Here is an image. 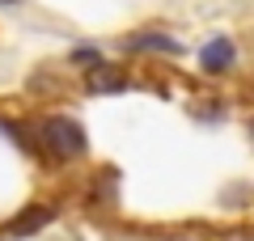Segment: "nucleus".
I'll list each match as a JSON object with an SVG mask.
<instances>
[{
    "instance_id": "6e6552de",
    "label": "nucleus",
    "mask_w": 254,
    "mask_h": 241,
    "mask_svg": "<svg viewBox=\"0 0 254 241\" xmlns=\"http://www.w3.org/2000/svg\"><path fill=\"white\" fill-rule=\"evenodd\" d=\"M9 4H13V0H9Z\"/></svg>"
},
{
    "instance_id": "f03ea898",
    "label": "nucleus",
    "mask_w": 254,
    "mask_h": 241,
    "mask_svg": "<svg viewBox=\"0 0 254 241\" xmlns=\"http://www.w3.org/2000/svg\"><path fill=\"white\" fill-rule=\"evenodd\" d=\"M233 43L229 38H212L208 47H203V55H199V63H203V72H225L229 63H233Z\"/></svg>"
},
{
    "instance_id": "7ed1b4c3",
    "label": "nucleus",
    "mask_w": 254,
    "mask_h": 241,
    "mask_svg": "<svg viewBox=\"0 0 254 241\" xmlns=\"http://www.w3.org/2000/svg\"><path fill=\"white\" fill-rule=\"evenodd\" d=\"M127 51H161V55H178L182 43L170 34H131L127 38Z\"/></svg>"
},
{
    "instance_id": "423d86ee",
    "label": "nucleus",
    "mask_w": 254,
    "mask_h": 241,
    "mask_svg": "<svg viewBox=\"0 0 254 241\" xmlns=\"http://www.w3.org/2000/svg\"><path fill=\"white\" fill-rule=\"evenodd\" d=\"M76 63H85V68H93V63H98V51H89V47H81V51L72 55Z\"/></svg>"
},
{
    "instance_id": "39448f33",
    "label": "nucleus",
    "mask_w": 254,
    "mask_h": 241,
    "mask_svg": "<svg viewBox=\"0 0 254 241\" xmlns=\"http://www.w3.org/2000/svg\"><path fill=\"white\" fill-rule=\"evenodd\" d=\"M47 220H51V207H30L13 229H17V233H34V224H47Z\"/></svg>"
},
{
    "instance_id": "0eeeda50",
    "label": "nucleus",
    "mask_w": 254,
    "mask_h": 241,
    "mask_svg": "<svg viewBox=\"0 0 254 241\" xmlns=\"http://www.w3.org/2000/svg\"><path fill=\"white\" fill-rule=\"evenodd\" d=\"M250 135H254V123H250Z\"/></svg>"
},
{
    "instance_id": "f257e3e1",
    "label": "nucleus",
    "mask_w": 254,
    "mask_h": 241,
    "mask_svg": "<svg viewBox=\"0 0 254 241\" xmlns=\"http://www.w3.org/2000/svg\"><path fill=\"white\" fill-rule=\"evenodd\" d=\"M38 135H43L47 152L60 157V161H72V157H81V152H85V131H81L76 119H47Z\"/></svg>"
},
{
    "instance_id": "20e7f679",
    "label": "nucleus",
    "mask_w": 254,
    "mask_h": 241,
    "mask_svg": "<svg viewBox=\"0 0 254 241\" xmlns=\"http://www.w3.org/2000/svg\"><path fill=\"white\" fill-rule=\"evenodd\" d=\"M89 89L93 93H119V89H127V76L119 68H89Z\"/></svg>"
}]
</instances>
